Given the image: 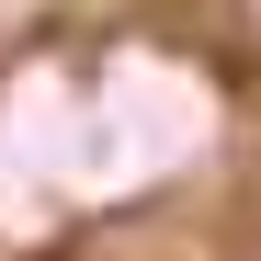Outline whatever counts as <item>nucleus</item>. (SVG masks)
Here are the masks:
<instances>
[]
</instances>
